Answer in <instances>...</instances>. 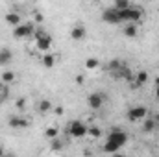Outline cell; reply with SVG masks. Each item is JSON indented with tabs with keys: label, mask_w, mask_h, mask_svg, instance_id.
Listing matches in <instances>:
<instances>
[{
	"label": "cell",
	"mask_w": 159,
	"mask_h": 157,
	"mask_svg": "<svg viewBox=\"0 0 159 157\" xmlns=\"http://www.w3.org/2000/svg\"><path fill=\"white\" fill-rule=\"evenodd\" d=\"M122 34H124L126 37H137V35H139V24H131V22L124 24Z\"/></svg>",
	"instance_id": "cell-12"
},
{
	"label": "cell",
	"mask_w": 159,
	"mask_h": 157,
	"mask_svg": "<svg viewBox=\"0 0 159 157\" xmlns=\"http://www.w3.org/2000/svg\"><path fill=\"white\" fill-rule=\"evenodd\" d=\"M6 22H7L9 26H13V28H17L19 24H22V22H20V15L15 13V11H11V13L6 15Z\"/></svg>",
	"instance_id": "cell-15"
},
{
	"label": "cell",
	"mask_w": 159,
	"mask_h": 157,
	"mask_svg": "<svg viewBox=\"0 0 159 157\" xmlns=\"http://www.w3.org/2000/svg\"><path fill=\"white\" fill-rule=\"evenodd\" d=\"M56 59H57V57H56L54 54L46 52V54L43 56V59H41V61H43V67H46V69H52V67L56 65Z\"/></svg>",
	"instance_id": "cell-17"
},
{
	"label": "cell",
	"mask_w": 159,
	"mask_h": 157,
	"mask_svg": "<svg viewBox=\"0 0 159 157\" xmlns=\"http://www.w3.org/2000/svg\"><path fill=\"white\" fill-rule=\"evenodd\" d=\"M56 115H63V107H56Z\"/></svg>",
	"instance_id": "cell-29"
},
{
	"label": "cell",
	"mask_w": 159,
	"mask_h": 157,
	"mask_svg": "<svg viewBox=\"0 0 159 157\" xmlns=\"http://www.w3.org/2000/svg\"><path fill=\"white\" fill-rule=\"evenodd\" d=\"M111 157H126V155H124V154H120V152H117V154H113Z\"/></svg>",
	"instance_id": "cell-32"
},
{
	"label": "cell",
	"mask_w": 159,
	"mask_h": 157,
	"mask_svg": "<svg viewBox=\"0 0 159 157\" xmlns=\"http://www.w3.org/2000/svg\"><path fill=\"white\" fill-rule=\"evenodd\" d=\"M44 135H46V139H50V141H54V139H57V128H46V131H44Z\"/></svg>",
	"instance_id": "cell-23"
},
{
	"label": "cell",
	"mask_w": 159,
	"mask_h": 157,
	"mask_svg": "<svg viewBox=\"0 0 159 157\" xmlns=\"http://www.w3.org/2000/svg\"><path fill=\"white\" fill-rule=\"evenodd\" d=\"M34 39H35V46H37V50L44 52V54L50 52V48H52V35H48L44 30L37 28L35 34H34Z\"/></svg>",
	"instance_id": "cell-3"
},
{
	"label": "cell",
	"mask_w": 159,
	"mask_h": 157,
	"mask_svg": "<svg viewBox=\"0 0 159 157\" xmlns=\"http://www.w3.org/2000/svg\"><path fill=\"white\" fill-rule=\"evenodd\" d=\"M76 83H83V76H76Z\"/></svg>",
	"instance_id": "cell-31"
},
{
	"label": "cell",
	"mask_w": 159,
	"mask_h": 157,
	"mask_svg": "<svg viewBox=\"0 0 159 157\" xmlns=\"http://www.w3.org/2000/svg\"><path fill=\"white\" fill-rule=\"evenodd\" d=\"M152 117H154V120H156V124L159 126V113H156V115H152Z\"/></svg>",
	"instance_id": "cell-30"
},
{
	"label": "cell",
	"mask_w": 159,
	"mask_h": 157,
	"mask_svg": "<svg viewBox=\"0 0 159 157\" xmlns=\"http://www.w3.org/2000/svg\"><path fill=\"white\" fill-rule=\"evenodd\" d=\"M11 59H13V52L9 48H0V67L11 63Z\"/></svg>",
	"instance_id": "cell-14"
},
{
	"label": "cell",
	"mask_w": 159,
	"mask_h": 157,
	"mask_svg": "<svg viewBox=\"0 0 159 157\" xmlns=\"http://www.w3.org/2000/svg\"><path fill=\"white\" fill-rule=\"evenodd\" d=\"M85 35H87V30H85L83 24H76V26L70 30V37H72L74 41H83Z\"/></svg>",
	"instance_id": "cell-10"
},
{
	"label": "cell",
	"mask_w": 159,
	"mask_h": 157,
	"mask_svg": "<svg viewBox=\"0 0 159 157\" xmlns=\"http://www.w3.org/2000/svg\"><path fill=\"white\" fill-rule=\"evenodd\" d=\"M4 157H13V155H4Z\"/></svg>",
	"instance_id": "cell-34"
},
{
	"label": "cell",
	"mask_w": 159,
	"mask_h": 157,
	"mask_svg": "<svg viewBox=\"0 0 159 157\" xmlns=\"http://www.w3.org/2000/svg\"><path fill=\"white\" fill-rule=\"evenodd\" d=\"M157 129H159V126H157Z\"/></svg>",
	"instance_id": "cell-35"
},
{
	"label": "cell",
	"mask_w": 159,
	"mask_h": 157,
	"mask_svg": "<svg viewBox=\"0 0 159 157\" xmlns=\"http://www.w3.org/2000/svg\"><path fill=\"white\" fill-rule=\"evenodd\" d=\"M67 133H69L72 139H83V137H87V133H89V126H87L83 120H72V122H69V126H67Z\"/></svg>",
	"instance_id": "cell-2"
},
{
	"label": "cell",
	"mask_w": 159,
	"mask_h": 157,
	"mask_svg": "<svg viewBox=\"0 0 159 157\" xmlns=\"http://www.w3.org/2000/svg\"><path fill=\"white\" fill-rule=\"evenodd\" d=\"M156 129H157V124H156L154 117H146L143 120V131L144 133H154Z\"/></svg>",
	"instance_id": "cell-11"
},
{
	"label": "cell",
	"mask_w": 159,
	"mask_h": 157,
	"mask_svg": "<svg viewBox=\"0 0 159 157\" xmlns=\"http://www.w3.org/2000/svg\"><path fill=\"white\" fill-rule=\"evenodd\" d=\"M107 141L113 142V144H117L119 148H124L126 142H128V133L124 129H120V128H113L109 131V135H107Z\"/></svg>",
	"instance_id": "cell-5"
},
{
	"label": "cell",
	"mask_w": 159,
	"mask_h": 157,
	"mask_svg": "<svg viewBox=\"0 0 159 157\" xmlns=\"http://www.w3.org/2000/svg\"><path fill=\"white\" fill-rule=\"evenodd\" d=\"M87 135H89V137H93V139H98V137H102V129H100L98 126H91Z\"/></svg>",
	"instance_id": "cell-22"
},
{
	"label": "cell",
	"mask_w": 159,
	"mask_h": 157,
	"mask_svg": "<svg viewBox=\"0 0 159 157\" xmlns=\"http://www.w3.org/2000/svg\"><path fill=\"white\" fill-rule=\"evenodd\" d=\"M37 109H39V113H50L52 111V102L50 100H41L39 104H37Z\"/></svg>",
	"instance_id": "cell-18"
},
{
	"label": "cell",
	"mask_w": 159,
	"mask_h": 157,
	"mask_svg": "<svg viewBox=\"0 0 159 157\" xmlns=\"http://www.w3.org/2000/svg\"><path fill=\"white\" fill-rule=\"evenodd\" d=\"M100 67V61L96 59V57H89L87 61H85V69L87 70H94V69H98Z\"/></svg>",
	"instance_id": "cell-20"
},
{
	"label": "cell",
	"mask_w": 159,
	"mask_h": 157,
	"mask_svg": "<svg viewBox=\"0 0 159 157\" xmlns=\"http://www.w3.org/2000/svg\"><path fill=\"white\" fill-rule=\"evenodd\" d=\"M154 94H156V100H159V79H157V87L154 89Z\"/></svg>",
	"instance_id": "cell-28"
},
{
	"label": "cell",
	"mask_w": 159,
	"mask_h": 157,
	"mask_svg": "<svg viewBox=\"0 0 159 157\" xmlns=\"http://www.w3.org/2000/svg\"><path fill=\"white\" fill-rule=\"evenodd\" d=\"M129 6H131V2H129V0H115V4H113V7H115V9H119V11L128 9Z\"/></svg>",
	"instance_id": "cell-21"
},
{
	"label": "cell",
	"mask_w": 159,
	"mask_h": 157,
	"mask_svg": "<svg viewBox=\"0 0 159 157\" xmlns=\"http://www.w3.org/2000/svg\"><path fill=\"white\" fill-rule=\"evenodd\" d=\"M15 105H17V109H24V105H26V100H24V98H19Z\"/></svg>",
	"instance_id": "cell-27"
},
{
	"label": "cell",
	"mask_w": 159,
	"mask_h": 157,
	"mask_svg": "<svg viewBox=\"0 0 159 157\" xmlns=\"http://www.w3.org/2000/svg\"><path fill=\"white\" fill-rule=\"evenodd\" d=\"M122 65H124V61H120V59H111V61L107 63L106 69H107V72H109L111 76H115L120 69H122Z\"/></svg>",
	"instance_id": "cell-13"
},
{
	"label": "cell",
	"mask_w": 159,
	"mask_h": 157,
	"mask_svg": "<svg viewBox=\"0 0 159 157\" xmlns=\"http://www.w3.org/2000/svg\"><path fill=\"white\" fill-rule=\"evenodd\" d=\"M143 17H144V11H143V7H139V6H129L128 9H124V11H120V20L124 22V24H128V22H131V24H139L141 20H143Z\"/></svg>",
	"instance_id": "cell-1"
},
{
	"label": "cell",
	"mask_w": 159,
	"mask_h": 157,
	"mask_svg": "<svg viewBox=\"0 0 159 157\" xmlns=\"http://www.w3.org/2000/svg\"><path fill=\"white\" fill-rule=\"evenodd\" d=\"M133 79H135L133 87H143V85L148 81V72H146V70H141V72H137V74L133 76Z\"/></svg>",
	"instance_id": "cell-16"
},
{
	"label": "cell",
	"mask_w": 159,
	"mask_h": 157,
	"mask_svg": "<svg viewBox=\"0 0 159 157\" xmlns=\"http://www.w3.org/2000/svg\"><path fill=\"white\" fill-rule=\"evenodd\" d=\"M7 124H9V128H13V129H26L28 126H30V120L24 117H19V115H11L9 120H7Z\"/></svg>",
	"instance_id": "cell-9"
},
{
	"label": "cell",
	"mask_w": 159,
	"mask_h": 157,
	"mask_svg": "<svg viewBox=\"0 0 159 157\" xmlns=\"http://www.w3.org/2000/svg\"><path fill=\"white\" fill-rule=\"evenodd\" d=\"M15 79V72H11V70H6L4 74H2V81L4 83H9V81H13Z\"/></svg>",
	"instance_id": "cell-24"
},
{
	"label": "cell",
	"mask_w": 159,
	"mask_h": 157,
	"mask_svg": "<svg viewBox=\"0 0 159 157\" xmlns=\"http://www.w3.org/2000/svg\"><path fill=\"white\" fill-rule=\"evenodd\" d=\"M148 117V109L144 107V105H135V107H129L128 109V113H126V118H128V122H143L144 118Z\"/></svg>",
	"instance_id": "cell-4"
},
{
	"label": "cell",
	"mask_w": 159,
	"mask_h": 157,
	"mask_svg": "<svg viewBox=\"0 0 159 157\" xmlns=\"http://www.w3.org/2000/svg\"><path fill=\"white\" fill-rule=\"evenodd\" d=\"M104 104H106V96H104L102 92H91V94L87 96V105H89L91 109H94V111L102 109Z\"/></svg>",
	"instance_id": "cell-8"
},
{
	"label": "cell",
	"mask_w": 159,
	"mask_h": 157,
	"mask_svg": "<svg viewBox=\"0 0 159 157\" xmlns=\"http://www.w3.org/2000/svg\"><path fill=\"white\" fill-rule=\"evenodd\" d=\"M34 34H35V26L32 22H22L17 28H13V37L15 39H26V37H32Z\"/></svg>",
	"instance_id": "cell-6"
},
{
	"label": "cell",
	"mask_w": 159,
	"mask_h": 157,
	"mask_svg": "<svg viewBox=\"0 0 159 157\" xmlns=\"http://www.w3.org/2000/svg\"><path fill=\"white\" fill-rule=\"evenodd\" d=\"M7 94H9L7 85H0V102H2V100H6V98H7Z\"/></svg>",
	"instance_id": "cell-25"
},
{
	"label": "cell",
	"mask_w": 159,
	"mask_h": 157,
	"mask_svg": "<svg viewBox=\"0 0 159 157\" xmlns=\"http://www.w3.org/2000/svg\"><path fill=\"white\" fill-rule=\"evenodd\" d=\"M102 20L107 22V24H122V20H120V11L115 9L113 6L107 7V9H104V11H102Z\"/></svg>",
	"instance_id": "cell-7"
},
{
	"label": "cell",
	"mask_w": 159,
	"mask_h": 157,
	"mask_svg": "<svg viewBox=\"0 0 159 157\" xmlns=\"http://www.w3.org/2000/svg\"><path fill=\"white\" fill-rule=\"evenodd\" d=\"M104 152H106V154H109V155H113V154L120 152V148L117 146V144H113V142L106 141V142H104Z\"/></svg>",
	"instance_id": "cell-19"
},
{
	"label": "cell",
	"mask_w": 159,
	"mask_h": 157,
	"mask_svg": "<svg viewBox=\"0 0 159 157\" xmlns=\"http://www.w3.org/2000/svg\"><path fill=\"white\" fill-rule=\"evenodd\" d=\"M52 150H54V152H59V150H61V141L54 139V141H52Z\"/></svg>",
	"instance_id": "cell-26"
},
{
	"label": "cell",
	"mask_w": 159,
	"mask_h": 157,
	"mask_svg": "<svg viewBox=\"0 0 159 157\" xmlns=\"http://www.w3.org/2000/svg\"><path fill=\"white\" fill-rule=\"evenodd\" d=\"M4 155H6V152H4V148L0 146V157H4Z\"/></svg>",
	"instance_id": "cell-33"
}]
</instances>
